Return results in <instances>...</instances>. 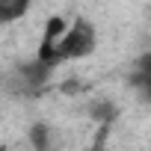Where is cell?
Wrapping results in <instances>:
<instances>
[{
  "label": "cell",
  "mask_w": 151,
  "mask_h": 151,
  "mask_svg": "<svg viewBox=\"0 0 151 151\" xmlns=\"http://www.w3.org/2000/svg\"><path fill=\"white\" fill-rule=\"evenodd\" d=\"M30 139H33V145H36L39 151H47V139H50V130H47L45 124H36V127H33V133H30Z\"/></svg>",
  "instance_id": "4"
},
{
  "label": "cell",
  "mask_w": 151,
  "mask_h": 151,
  "mask_svg": "<svg viewBox=\"0 0 151 151\" xmlns=\"http://www.w3.org/2000/svg\"><path fill=\"white\" fill-rule=\"evenodd\" d=\"M95 151H104V148H95Z\"/></svg>",
  "instance_id": "5"
},
{
  "label": "cell",
  "mask_w": 151,
  "mask_h": 151,
  "mask_svg": "<svg viewBox=\"0 0 151 151\" xmlns=\"http://www.w3.org/2000/svg\"><path fill=\"white\" fill-rule=\"evenodd\" d=\"M130 86H136L142 92V98H151V53H145L136 62V68L130 74Z\"/></svg>",
  "instance_id": "2"
},
{
  "label": "cell",
  "mask_w": 151,
  "mask_h": 151,
  "mask_svg": "<svg viewBox=\"0 0 151 151\" xmlns=\"http://www.w3.org/2000/svg\"><path fill=\"white\" fill-rule=\"evenodd\" d=\"M30 0H0V18L3 21H18L21 15H27Z\"/></svg>",
  "instance_id": "3"
},
{
  "label": "cell",
  "mask_w": 151,
  "mask_h": 151,
  "mask_svg": "<svg viewBox=\"0 0 151 151\" xmlns=\"http://www.w3.org/2000/svg\"><path fill=\"white\" fill-rule=\"evenodd\" d=\"M92 50H95V27H92L89 21L77 18V21L68 27V33L53 45V50H50L47 62H59V59H80V56H86V53H92Z\"/></svg>",
  "instance_id": "1"
}]
</instances>
